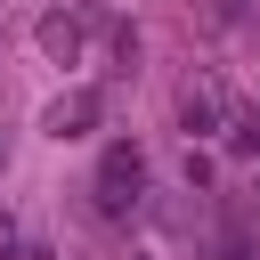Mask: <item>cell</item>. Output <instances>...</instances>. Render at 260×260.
I'll return each instance as SVG.
<instances>
[{
  "mask_svg": "<svg viewBox=\"0 0 260 260\" xmlns=\"http://www.w3.org/2000/svg\"><path fill=\"white\" fill-rule=\"evenodd\" d=\"M98 187H106V211L138 203V187H146V162H138V146H114V154H106V171H98Z\"/></svg>",
  "mask_w": 260,
  "mask_h": 260,
  "instance_id": "cell-1",
  "label": "cell"
},
{
  "mask_svg": "<svg viewBox=\"0 0 260 260\" xmlns=\"http://www.w3.org/2000/svg\"><path fill=\"white\" fill-rule=\"evenodd\" d=\"M8 244H16V228H8V211H0V252H8Z\"/></svg>",
  "mask_w": 260,
  "mask_h": 260,
  "instance_id": "cell-2",
  "label": "cell"
}]
</instances>
